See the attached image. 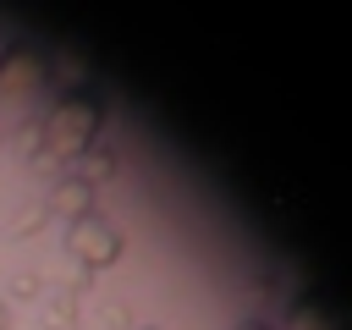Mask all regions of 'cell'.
<instances>
[{"label":"cell","mask_w":352,"mask_h":330,"mask_svg":"<svg viewBox=\"0 0 352 330\" xmlns=\"http://www.w3.org/2000/svg\"><path fill=\"white\" fill-rule=\"evenodd\" d=\"M99 126H104V104L77 88V94H60L44 116H38V154L55 160V165H72L82 148L99 143Z\"/></svg>","instance_id":"cell-1"},{"label":"cell","mask_w":352,"mask_h":330,"mask_svg":"<svg viewBox=\"0 0 352 330\" xmlns=\"http://www.w3.org/2000/svg\"><path fill=\"white\" fill-rule=\"evenodd\" d=\"M121 248H126V231H121L110 214H99V209L77 214V220L66 226V253H72L82 270H104V264H116Z\"/></svg>","instance_id":"cell-2"},{"label":"cell","mask_w":352,"mask_h":330,"mask_svg":"<svg viewBox=\"0 0 352 330\" xmlns=\"http://www.w3.org/2000/svg\"><path fill=\"white\" fill-rule=\"evenodd\" d=\"M38 82H44V55L33 44H6L0 50V104L28 99Z\"/></svg>","instance_id":"cell-3"},{"label":"cell","mask_w":352,"mask_h":330,"mask_svg":"<svg viewBox=\"0 0 352 330\" xmlns=\"http://www.w3.org/2000/svg\"><path fill=\"white\" fill-rule=\"evenodd\" d=\"M88 209H94V187H88V182H77L72 170H66V176H55V187H50V198H44V214L77 220V214H88Z\"/></svg>","instance_id":"cell-4"},{"label":"cell","mask_w":352,"mask_h":330,"mask_svg":"<svg viewBox=\"0 0 352 330\" xmlns=\"http://www.w3.org/2000/svg\"><path fill=\"white\" fill-rule=\"evenodd\" d=\"M77 314H82L77 286H55V292H44V308H38L44 330H77Z\"/></svg>","instance_id":"cell-5"},{"label":"cell","mask_w":352,"mask_h":330,"mask_svg":"<svg viewBox=\"0 0 352 330\" xmlns=\"http://www.w3.org/2000/svg\"><path fill=\"white\" fill-rule=\"evenodd\" d=\"M72 176H77V182H88V187L110 182V176H116V148H110V143H94V148H82V154L72 160Z\"/></svg>","instance_id":"cell-6"},{"label":"cell","mask_w":352,"mask_h":330,"mask_svg":"<svg viewBox=\"0 0 352 330\" xmlns=\"http://www.w3.org/2000/svg\"><path fill=\"white\" fill-rule=\"evenodd\" d=\"M44 77H55L66 94H77V88H82V60L66 55V50H55V55H44Z\"/></svg>","instance_id":"cell-7"},{"label":"cell","mask_w":352,"mask_h":330,"mask_svg":"<svg viewBox=\"0 0 352 330\" xmlns=\"http://www.w3.org/2000/svg\"><path fill=\"white\" fill-rule=\"evenodd\" d=\"M286 330H330V314H324L314 297H297L292 314H286Z\"/></svg>","instance_id":"cell-8"},{"label":"cell","mask_w":352,"mask_h":330,"mask_svg":"<svg viewBox=\"0 0 352 330\" xmlns=\"http://www.w3.org/2000/svg\"><path fill=\"white\" fill-rule=\"evenodd\" d=\"M38 231H44V198H28L11 214V236H38Z\"/></svg>","instance_id":"cell-9"},{"label":"cell","mask_w":352,"mask_h":330,"mask_svg":"<svg viewBox=\"0 0 352 330\" xmlns=\"http://www.w3.org/2000/svg\"><path fill=\"white\" fill-rule=\"evenodd\" d=\"M38 292H44V275H38L33 264L11 270V280H6V297H38Z\"/></svg>","instance_id":"cell-10"},{"label":"cell","mask_w":352,"mask_h":330,"mask_svg":"<svg viewBox=\"0 0 352 330\" xmlns=\"http://www.w3.org/2000/svg\"><path fill=\"white\" fill-rule=\"evenodd\" d=\"M231 330H275V324H264V319H236Z\"/></svg>","instance_id":"cell-11"},{"label":"cell","mask_w":352,"mask_h":330,"mask_svg":"<svg viewBox=\"0 0 352 330\" xmlns=\"http://www.w3.org/2000/svg\"><path fill=\"white\" fill-rule=\"evenodd\" d=\"M0 330H11V302H6V292H0Z\"/></svg>","instance_id":"cell-12"},{"label":"cell","mask_w":352,"mask_h":330,"mask_svg":"<svg viewBox=\"0 0 352 330\" xmlns=\"http://www.w3.org/2000/svg\"><path fill=\"white\" fill-rule=\"evenodd\" d=\"M126 330H160V324H126Z\"/></svg>","instance_id":"cell-13"},{"label":"cell","mask_w":352,"mask_h":330,"mask_svg":"<svg viewBox=\"0 0 352 330\" xmlns=\"http://www.w3.org/2000/svg\"><path fill=\"white\" fill-rule=\"evenodd\" d=\"M77 330H82V324H77Z\"/></svg>","instance_id":"cell-14"}]
</instances>
